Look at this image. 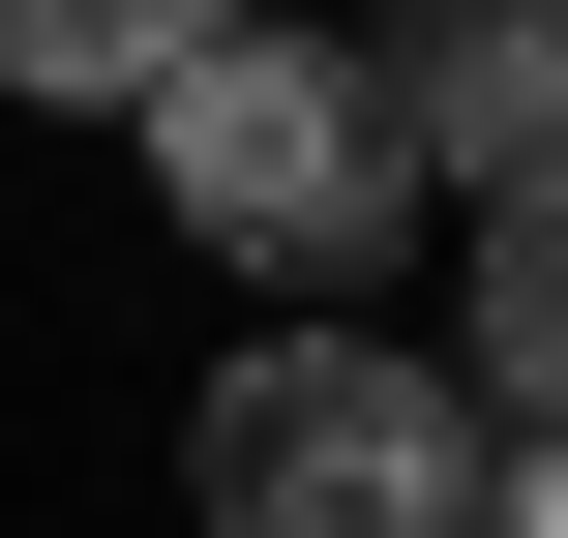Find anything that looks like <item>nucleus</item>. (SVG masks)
<instances>
[{
	"instance_id": "nucleus-5",
	"label": "nucleus",
	"mask_w": 568,
	"mask_h": 538,
	"mask_svg": "<svg viewBox=\"0 0 568 538\" xmlns=\"http://www.w3.org/2000/svg\"><path fill=\"white\" fill-rule=\"evenodd\" d=\"M210 30H240V0H0V90H30V120H150Z\"/></svg>"
},
{
	"instance_id": "nucleus-4",
	"label": "nucleus",
	"mask_w": 568,
	"mask_h": 538,
	"mask_svg": "<svg viewBox=\"0 0 568 538\" xmlns=\"http://www.w3.org/2000/svg\"><path fill=\"white\" fill-rule=\"evenodd\" d=\"M449 389L568 419V180H479V270H449Z\"/></svg>"
},
{
	"instance_id": "nucleus-3",
	"label": "nucleus",
	"mask_w": 568,
	"mask_h": 538,
	"mask_svg": "<svg viewBox=\"0 0 568 538\" xmlns=\"http://www.w3.org/2000/svg\"><path fill=\"white\" fill-rule=\"evenodd\" d=\"M359 90L419 180H568V0H359Z\"/></svg>"
},
{
	"instance_id": "nucleus-6",
	"label": "nucleus",
	"mask_w": 568,
	"mask_h": 538,
	"mask_svg": "<svg viewBox=\"0 0 568 538\" xmlns=\"http://www.w3.org/2000/svg\"><path fill=\"white\" fill-rule=\"evenodd\" d=\"M479 538H568V419H509V479H479Z\"/></svg>"
},
{
	"instance_id": "nucleus-1",
	"label": "nucleus",
	"mask_w": 568,
	"mask_h": 538,
	"mask_svg": "<svg viewBox=\"0 0 568 538\" xmlns=\"http://www.w3.org/2000/svg\"><path fill=\"white\" fill-rule=\"evenodd\" d=\"M479 479H509V419L389 329H240L180 389V538H479Z\"/></svg>"
},
{
	"instance_id": "nucleus-2",
	"label": "nucleus",
	"mask_w": 568,
	"mask_h": 538,
	"mask_svg": "<svg viewBox=\"0 0 568 538\" xmlns=\"http://www.w3.org/2000/svg\"><path fill=\"white\" fill-rule=\"evenodd\" d=\"M150 210L210 240V270H270V300H329V270H389V210H419V150H389V90H359V30H210L180 90H150Z\"/></svg>"
}]
</instances>
